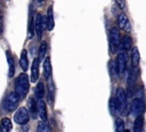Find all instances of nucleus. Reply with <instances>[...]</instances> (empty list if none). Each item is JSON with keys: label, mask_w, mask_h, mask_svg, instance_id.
Returning a JSON list of instances; mask_svg holds the SVG:
<instances>
[{"label": "nucleus", "mask_w": 146, "mask_h": 132, "mask_svg": "<svg viewBox=\"0 0 146 132\" xmlns=\"http://www.w3.org/2000/svg\"><path fill=\"white\" fill-rule=\"evenodd\" d=\"M29 77L25 73H21L15 80V92L21 99H24L29 92Z\"/></svg>", "instance_id": "nucleus-1"}, {"label": "nucleus", "mask_w": 146, "mask_h": 132, "mask_svg": "<svg viewBox=\"0 0 146 132\" xmlns=\"http://www.w3.org/2000/svg\"><path fill=\"white\" fill-rule=\"evenodd\" d=\"M19 100H21V98L17 96L16 92H9L2 102V108L5 109V112L11 113L18 107Z\"/></svg>", "instance_id": "nucleus-2"}, {"label": "nucleus", "mask_w": 146, "mask_h": 132, "mask_svg": "<svg viewBox=\"0 0 146 132\" xmlns=\"http://www.w3.org/2000/svg\"><path fill=\"white\" fill-rule=\"evenodd\" d=\"M121 44V36H120V32L116 27L111 28L110 32V48L112 52H115L119 47Z\"/></svg>", "instance_id": "nucleus-3"}, {"label": "nucleus", "mask_w": 146, "mask_h": 132, "mask_svg": "<svg viewBox=\"0 0 146 132\" xmlns=\"http://www.w3.org/2000/svg\"><path fill=\"white\" fill-rule=\"evenodd\" d=\"M30 121V114L26 108L21 107L17 109V112L14 115V122L19 124V125H25Z\"/></svg>", "instance_id": "nucleus-4"}, {"label": "nucleus", "mask_w": 146, "mask_h": 132, "mask_svg": "<svg viewBox=\"0 0 146 132\" xmlns=\"http://www.w3.org/2000/svg\"><path fill=\"white\" fill-rule=\"evenodd\" d=\"M115 101L116 105L120 109V113L125 112V106H127V94H125V90L123 88H117L116 89V96H115Z\"/></svg>", "instance_id": "nucleus-5"}, {"label": "nucleus", "mask_w": 146, "mask_h": 132, "mask_svg": "<svg viewBox=\"0 0 146 132\" xmlns=\"http://www.w3.org/2000/svg\"><path fill=\"white\" fill-rule=\"evenodd\" d=\"M145 110V104H144V100L141 98H135L131 102V108H130V112L133 116H139L144 113Z\"/></svg>", "instance_id": "nucleus-6"}, {"label": "nucleus", "mask_w": 146, "mask_h": 132, "mask_svg": "<svg viewBox=\"0 0 146 132\" xmlns=\"http://www.w3.org/2000/svg\"><path fill=\"white\" fill-rule=\"evenodd\" d=\"M44 26H46V20L43 19V16L41 14H36L35 18H34V31H35L39 40H41V38H42Z\"/></svg>", "instance_id": "nucleus-7"}, {"label": "nucleus", "mask_w": 146, "mask_h": 132, "mask_svg": "<svg viewBox=\"0 0 146 132\" xmlns=\"http://www.w3.org/2000/svg\"><path fill=\"white\" fill-rule=\"evenodd\" d=\"M127 61H128V56H127V52L125 51H121L117 57H116V69H117V74L119 75H122L125 71V67H127Z\"/></svg>", "instance_id": "nucleus-8"}, {"label": "nucleus", "mask_w": 146, "mask_h": 132, "mask_svg": "<svg viewBox=\"0 0 146 132\" xmlns=\"http://www.w3.org/2000/svg\"><path fill=\"white\" fill-rule=\"evenodd\" d=\"M117 26H119L120 30H123V31H127V32H130L131 31L130 20H129L128 16L124 13H121L117 16Z\"/></svg>", "instance_id": "nucleus-9"}, {"label": "nucleus", "mask_w": 146, "mask_h": 132, "mask_svg": "<svg viewBox=\"0 0 146 132\" xmlns=\"http://www.w3.org/2000/svg\"><path fill=\"white\" fill-rule=\"evenodd\" d=\"M39 65H40V60L36 57V58H34V60L32 63V67H31V77H30V80H31L32 83L36 82L38 79H39Z\"/></svg>", "instance_id": "nucleus-10"}, {"label": "nucleus", "mask_w": 146, "mask_h": 132, "mask_svg": "<svg viewBox=\"0 0 146 132\" xmlns=\"http://www.w3.org/2000/svg\"><path fill=\"white\" fill-rule=\"evenodd\" d=\"M38 115L40 116L41 121L43 122H47V118H48V114H47V106H46V102L40 99L39 102H38Z\"/></svg>", "instance_id": "nucleus-11"}, {"label": "nucleus", "mask_w": 146, "mask_h": 132, "mask_svg": "<svg viewBox=\"0 0 146 132\" xmlns=\"http://www.w3.org/2000/svg\"><path fill=\"white\" fill-rule=\"evenodd\" d=\"M46 26H47L48 31H52V30H54L55 20H54V10H52V6L48 7V10H47V19H46Z\"/></svg>", "instance_id": "nucleus-12"}, {"label": "nucleus", "mask_w": 146, "mask_h": 132, "mask_svg": "<svg viewBox=\"0 0 146 132\" xmlns=\"http://www.w3.org/2000/svg\"><path fill=\"white\" fill-rule=\"evenodd\" d=\"M27 107H29V114L30 116H32V118H35L38 116V102H35L34 98H30L29 102H27Z\"/></svg>", "instance_id": "nucleus-13"}, {"label": "nucleus", "mask_w": 146, "mask_h": 132, "mask_svg": "<svg viewBox=\"0 0 146 132\" xmlns=\"http://www.w3.org/2000/svg\"><path fill=\"white\" fill-rule=\"evenodd\" d=\"M144 126H145V121L144 117L141 115L137 116L135 122H133V129L132 132H143L144 131Z\"/></svg>", "instance_id": "nucleus-14"}, {"label": "nucleus", "mask_w": 146, "mask_h": 132, "mask_svg": "<svg viewBox=\"0 0 146 132\" xmlns=\"http://www.w3.org/2000/svg\"><path fill=\"white\" fill-rule=\"evenodd\" d=\"M6 55H7V61H8V65H9L8 76L9 77H13L14 76V73H15V60H14V57L11 56V52L9 50L6 51Z\"/></svg>", "instance_id": "nucleus-15"}, {"label": "nucleus", "mask_w": 146, "mask_h": 132, "mask_svg": "<svg viewBox=\"0 0 146 132\" xmlns=\"http://www.w3.org/2000/svg\"><path fill=\"white\" fill-rule=\"evenodd\" d=\"M43 75L47 80H49L50 75H51V61H50V57H44L43 60Z\"/></svg>", "instance_id": "nucleus-16"}, {"label": "nucleus", "mask_w": 146, "mask_h": 132, "mask_svg": "<svg viewBox=\"0 0 146 132\" xmlns=\"http://www.w3.org/2000/svg\"><path fill=\"white\" fill-rule=\"evenodd\" d=\"M13 127V123L8 117H3L0 123V132H10Z\"/></svg>", "instance_id": "nucleus-17"}, {"label": "nucleus", "mask_w": 146, "mask_h": 132, "mask_svg": "<svg viewBox=\"0 0 146 132\" xmlns=\"http://www.w3.org/2000/svg\"><path fill=\"white\" fill-rule=\"evenodd\" d=\"M139 61H140V55H139V50L138 48H133L132 51H131V65L133 68H136L138 65H139Z\"/></svg>", "instance_id": "nucleus-18"}, {"label": "nucleus", "mask_w": 146, "mask_h": 132, "mask_svg": "<svg viewBox=\"0 0 146 132\" xmlns=\"http://www.w3.org/2000/svg\"><path fill=\"white\" fill-rule=\"evenodd\" d=\"M19 66L22 67L23 71H26L29 68V59H27V51L22 50L21 58H19Z\"/></svg>", "instance_id": "nucleus-19"}, {"label": "nucleus", "mask_w": 146, "mask_h": 132, "mask_svg": "<svg viewBox=\"0 0 146 132\" xmlns=\"http://www.w3.org/2000/svg\"><path fill=\"white\" fill-rule=\"evenodd\" d=\"M47 50H48V44H47L46 41H42L41 44H40V47H39V50H38V58H39V60H41V59L44 58Z\"/></svg>", "instance_id": "nucleus-20"}, {"label": "nucleus", "mask_w": 146, "mask_h": 132, "mask_svg": "<svg viewBox=\"0 0 146 132\" xmlns=\"http://www.w3.org/2000/svg\"><path fill=\"white\" fill-rule=\"evenodd\" d=\"M121 44H122V48L124 49V51L131 49V48H132V40H131V38L128 36V35L123 36V38L121 39Z\"/></svg>", "instance_id": "nucleus-21"}, {"label": "nucleus", "mask_w": 146, "mask_h": 132, "mask_svg": "<svg viewBox=\"0 0 146 132\" xmlns=\"http://www.w3.org/2000/svg\"><path fill=\"white\" fill-rule=\"evenodd\" d=\"M35 96L39 98V99H42L43 96H44V86H43V83L42 82H39L36 84V88H35Z\"/></svg>", "instance_id": "nucleus-22"}, {"label": "nucleus", "mask_w": 146, "mask_h": 132, "mask_svg": "<svg viewBox=\"0 0 146 132\" xmlns=\"http://www.w3.org/2000/svg\"><path fill=\"white\" fill-rule=\"evenodd\" d=\"M110 109H111L112 115H117L120 113V109H119V107L116 105L115 98H111V100H110Z\"/></svg>", "instance_id": "nucleus-23"}, {"label": "nucleus", "mask_w": 146, "mask_h": 132, "mask_svg": "<svg viewBox=\"0 0 146 132\" xmlns=\"http://www.w3.org/2000/svg\"><path fill=\"white\" fill-rule=\"evenodd\" d=\"M38 132H51V129L47 122L41 121L38 123Z\"/></svg>", "instance_id": "nucleus-24"}, {"label": "nucleus", "mask_w": 146, "mask_h": 132, "mask_svg": "<svg viewBox=\"0 0 146 132\" xmlns=\"http://www.w3.org/2000/svg\"><path fill=\"white\" fill-rule=\"evenodd\" d=\"M115 125H116V132H124V122L122 119L117 118Z\"/></svg>", "instance_id": "nucleus-25"}, {"label": "nucleus", "mask_w": 146, "mask_h": 132, "mask_svg": "<svg viewBox=\"0 0 146 132\" xmlns=\"http://www.w3.org/2000/svg\"><path fill=\"white\" fill-rule=\"evenodd\" d=\"M117 7L121 9V10H124L125 9V0H115Z\"/></svg>", "instance_id": "nucleus-26"}, {"label": "nucleus", "mask_w": 146, "mask_h": 132, "mask_svg": "<svg viewBox=\"0 0 146 132\" xmlns=\"http://www.w3.org/2000/svg\"><path fill=\"white\" fill-rule=\"evenodd\" d=\"M3 33V14L2 10L0 9V35Z\"/></svg>", "instance_id": "nucleus-27"}, {"label": "nucleus", "mask_w": 146, "mask_h": 132, "mask_svg": "<svg viewBox=\"0 0 146 132\" xmlns=\"http://www.w3.org/2000/svg\"><path fill=\"white\" fill-rule=\"evenodd\" d=\"M38 2H39V3H43V2H44V0H38Z\"/></svg>", "instance_id": "nucleus-28"}]
</instances>
